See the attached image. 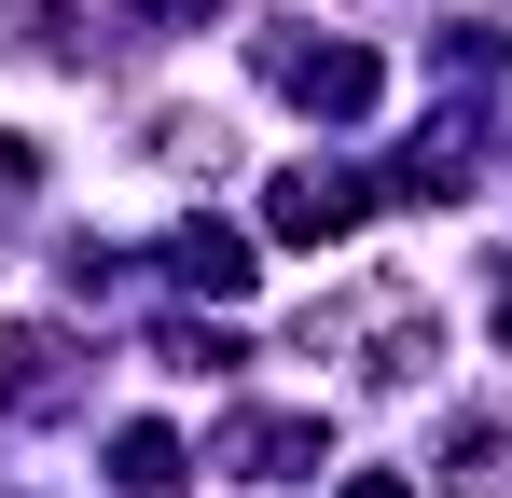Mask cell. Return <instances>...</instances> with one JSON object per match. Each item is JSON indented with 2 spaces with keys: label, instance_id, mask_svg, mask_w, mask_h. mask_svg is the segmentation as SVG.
<instances>
[{
  "label": "cell",
  "instance_id": "cell-1",
  "mask_svg": "<svg viewBox=\"0 0 512 498\" xmlns=\"http://www.w3.org/2000/svg\"><path fill=\"white\" fill-rule=\"evenodd\" d=\"M263 83H277L291 111H319V125H360V111L388 97V70H374L360 42H263Z\"/></svg>",
  "mask_w": 512,
  "mask_h": 498
},
{
  "label": "cell",
  "instance_id": "cell-2",
  "mask_svg": "<svg viewBox=\"0 0 512 498\" xmlns=\"http://www.w3.org/2000/svg\"><path fill=\"white\" fill-rule=\"evenodd\" d=\"M360 208H374V180H346V166H277L263 236L277 249H333V236H360Z\"/></svg>",
  "mask_w": 512,
  "mask_h": 498
},
{
  "label": "cell",
  "instance_id": "cell-3",
  "mask_svg": "<svg viewBox=\"0 0 512 498\" xmlns=\"http://www.w3.org/2000/svg\"><path fill=\"white\" fill-rule=\"evenodd\" d=\"M319 457H333V429H319V415H236V429L208 443V471H236V485H305Z\"/></svg>",
  "mask_w": 512,
  "mask_h": 498
},
{
  "label": "cell",
  "instance_id": "cell-4",
  "mask_svg": "<svg viewBox=\"0 0 512 498\" xmlns=\"http://www.w3.org/2000/svg\"><path fill=\"white\" fill-rule=\"evenodd\" d=\"M0 415H70V332L0 319Z\"/></svg>",
  "mask_w": 512,
  "mask_h": 498
},
{
  "label": "cell",
  "instance_id": "cell-5",
  "mask_svg": "<svg viewBox=\"0 0 512 498\" xmlns=\"http://www.w3.org/2000/svg\"><path fill=\"white\" fill-rule=\"evenodd\" d=\"M167 277H180V291H208V305H236V291L263 277V249L236 236V222H180V236H167Z\"/></svg>",
  "mask_w": 512,
  "mask_h": 498
},
{
  "label": "cell",
  "instance_id": "cell-6",
  "mask_svg": "<svg viewBox=\"0 0 512 498\" xmlns=\"http://www.w3.org/2000/svg\"><path fill=\"white\" fill-rule=\"evenodd\" d=\"M111 471H125L139 498H167V485H180V429H153V415H139V429H111Z\"/></svg>",
  "mask_w": 512,
  "mask_h": 498
},
{
  "label": "cell",
  "instance_id": "cell-7",
  "mask_svg": "<svg viewBox=\"0 0 512 498\" xmlns=\"http://www.w3.org/2000/svg\"><path fill=\"white\" fill-rule=\"evenodd\" d=\"M333 498H416V485H402V471H346Z\"/></svg>",
  "mask_w": 512,
  "mask_h": 498
},
{
  "label": "cell",
  "instance_id": "cell-8",
  "mask_svg": "<svg viewBox=\"0 0 512 498\" xmlns=\"http://www.w3.org/2000/svg\"><path fill=\"white\" fill-rule=\"evenodd\" d=\"M14 180H42V153H28V139H0V194H14Z\"/></svg>",
  "mask_w": 512,
  "mask_h": 498
},
{
  "label": "cell",
  "instance_id": "cell-9",
  "mask_svg": "<svg viewBox=\"0 0 512 498\" xmlns=\"http://www.w3.org/2000/svg\"><path fill=\"white\" fill-rule=\"evenodd\" d=\"M499 346H512V277H499Z\"/></svg>",
  "mask_w": 512,
  "mask_h": 498
}]
</instances>
